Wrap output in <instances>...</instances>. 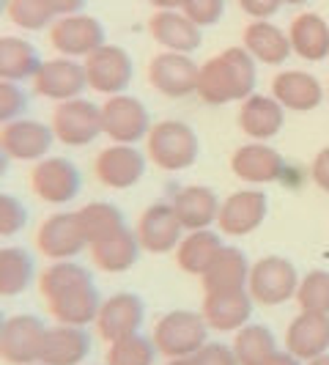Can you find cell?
Segmentation results:
<instances>
[{"label":"cell","mask_w":329,"mask_h":365,"mask_svg":"<svg viewBox=\"0 0 329 365\" xmlns=\"http://www.w3.org/2000/svg\"><path fill=\"white\" fill-rule=\"evenodd\" d=\"M38 292L47 299V311L58 324H93L102 308V297L91 272L72 258L53 261L38 277Z\"/></svg>","instance_id":"obj_1"},{"label":"cell","mask_w":329,"mask_h":365,"mask_svg":"<svg viewBox=\"0 0 329 365\" xmlns=\"http://www.w3.org/2000/svg\"><path fill=\"white\" fill-rule=\"evenodd\" d=\"M258 69L256 58L244 47H228L209 58L198 74V96L206 105H228L244 102L250 93H256Z\"/></svg>","instance_id":"obj_2"},{"label":"cell","mask_w":329,"mask_h":365,"mask_svg":"<svg viewBox=\"0 0 329 365\" xmlns=\"http://www.w3.org/2000/svg\"><path fill=\"white\" fill-rule=\"evenodd\" d=\"M146 154L157 168L176 173V170L195 165L201 154V140L189 124H184L179 118H167L151 127L146 138Z\"/></svg>","instance_id":"obj_3"},{"label":"cell","mask_w":329,"mask_h":365,"mask_svg":"<svg viewBox=\"0 0 329 365\" xmlns=\"http://www.w3.org/2000/svg\"><path fill=\"white\" fill-rule=\"evenodd\" d=\"M151 338H154L157 351L164 360L192 357L209 344V324H206L201 311L176 308V311H167L164 316H160Z\"/></svg>","instance_id":"obj_4"},{"label":"cell","mask_w":329,"mask_h":365,"mask_svg":"<svg viewBox=\"0 0 329 365\" xmlns=\"http://www.w3.org/2000/svg\"><path fill=\"white\" fill-rule=\"evenodd\" d=\"M296 289H299V272L291 258L263 256L256 264H250L247 292L256 305H263V308L286 305L296 297Z\"/></svg>","instance_id":"obj_5"},{"label":"cell","mask_w":329,"mask_h":365,"mask_svg":"<svg viewBox=\"0 0 329 365\" xmlns=\"http://www.w3.org/2000/svg\"><path fill=\"white\" fill-rule=\"evenodd\" d=\"M50 127H53L55 140H61L63 146H91L99 135H105L102 108L83 99V96L69 99V102H58L53 110V118H50Z\"/></svg>","instance_id":"obj_6"},{"label":"cell","mask_w":329,"mask_h":365,"mask_svg":"<svg viewBox=\"0 0 329 365\" xmlns=\"http://www.w3.org/2000/svg\"><path fill=\"white\" fill-rule=\"evenodd\" d=\"M47 324L33 313H14L0 329V360L9 365L41 363V349L47 338Z\"/></svg>","instance_id":"obj_7"},{"label":"cell","mask_w":329,"mask_h":365,"mask_svg":"<svg viewBox=\"0 0 329 365\" xmlns=\"http://www.w3.org/2000/svg\"><path fill=\"white\" fill-rule=\"evenodd\" d=\"M102 127L113 143L135 146L146 140L154 124H151L146 105L137 96L115 93V96H108V102L102 105Z\"/></svg>","instance_id":"obj_8"},{"label":"cell","mask_w":329,"mask_h":365,"mask_svg":"<svg viewBox=\"0 0 329 365\" xmlns=\"http://www.w3.org/2000/svg\"><path fill=\"white\" fill-rule=\"evenodd\" d=\"M31 187L44 203L66 206L72 203L83 190V173L80 168L66 157H44L33 163L31 170Z\"/></svg>","instance_id":"obj_9"},{"label":"cell","mask_w":329,"mask_h":365,"mask_svg":"<svg viewBox=\"0 0 329 365\" xmlns=\"http://www.w3.org/2000/svg\"><path fill=\"white\" fill-rule=\"evenodd\" d=\"M85 77H88V88L105 96L124 93L135 77V63L124 47L118 44H102L96 53H91L85 61Z\"/></svg>","instance_id":"obj_10"},{"label":"cell","mask_w":329,"mask_h":365,"mask_svg":"<svg viewBox=\"0 0 329 365\" xmlns=\"http://www.w3.org/2000/svg\"><path fill=\"white\" fill-rule=\"evenodd\" d=\"M50 44L66 58H88L105 41V25L91 14H63L50 25Z\"/></svg>","instance_id":"obj_11"},{"label":"cell","mask_w":329,"mask_h":365,"mask_svg":"<svg viewBox=\"0 0 329 365\" xmlns=\"http://www.w3.org/2000/svg\"><path fill=\"white\" fill-rule=\"evenodd\" d=\"M148 170V154H143L137 146L127 143H113L102 148L99 157L93 160V173L99 184L110 190H132L137 182H143Z\"/></svg>","instance_id":"obj_12"},{"label":"cell","mask_w":329,"mask_h":365,"mask_svg":"<svg viewBox=\"0 0 329 365\" xmlns=\"http://www.w3.org/2000/svg\"><path fill=\"white\" fill-rule=\"evenodd\" d=\"M88 88V77H85V66L77 58H50L41 61L38 72L33 74V91L50 102H69L83 96Z\"/></svg>","instance_id":"obj_13"},{"label":"cell","mask_w":329,"mask_h":365,"mask_svg":"<svg viewBox=\"0 0 329 365\" xmlns=\"http://www.w3.org/2000/svg\"><path fill=\"white\" fill-rule=\"evenodd\" d=\"M269 215V198L263 190H236L219 203L217 228L228 237H247L263 225Z\"/></svg>","instance_id":"obj_14"},{"label":"cell","mask_w":329,"mask_h":365,"mask_svg":"<svg viewBox=\"0 0 329 365\" xmlns=\"http://www.w3.org/2000/svg\"><path fill=\"white\" fill-rule=\"evenodd\" d=\"M135 237H137L140 247L146 253L164 256V253H173L179 247V242L184 237V225L170 203L157 201L151 203L146 212L137 217Z\"/></svg>","instance_id":"obj_15"},{"label":"cell","mask_w":329,"mask_h":365,"mask_svg":"<svg viewBox=\"0 0 329 365\" xmlns=\"http://www.w3.org/2000/svg\"><path fill=\"white\" fill-rule=\"evenodd\" d=\"M36 247L41 256L53 261H66V258L80 256L88 247V239L83 234V225L77 212H55L38 225Z\"/></svg>","instance_id":"obj_16"},{"label":"cell","mask_w":329,"mask_h":365,"mask_svg":"<svg viewBox=\"0 0 329 365\" xmlns=\"http://www.w3.org/2000/svg\"><path fill=\"white\" fill-rule=\"evenodd\" d=\"M198 74H201V66L184 53L162 50L148 63L151 86L162 96H170V99H184V96L198 91Z\"/></svg>","instance_id":"obj_17"},{"label":"cell","mask_w":329,"mask_h":365,"mask_svg":"<svg viewBox=\"0 0 329 365\" xmlns=\"http://www.w3.org/2000/svg\"><path fill=\"white\" fill-rule=\"evenodd\" d=\"M143 322H146V302L135 292H118L102 299V308H99V316L93 324L99 329V335L108 344H113L118 338L140 332Z\"/></svg>","instance_id":"obj_18"},{"label":"cell","mask_w":329,"mask_h":365,"mask_svg":"<svg viewBox=\"0 0 329 365\" xmlns=\"http://www.w3.org/2000/svg\"><path fill=\"white\" fill-rule=\"evenodd\" d=\"M53 127L41 124L36 118H17L0 129V146L9 154V160L17 163H38L53 148Z\"/></svg>","instance_id":"obj_19"},{"label":"cell","mask_w":329,"mask_h":365,"mask_svg":"<svg viewBox=\"0 0 329 365\" xmlns=\"http://www.w3.org/2000/svg\"><path fill=\"white\" fill-rule=\"evenodd\" d=\"M231 170L244 184L261 187V184L280 182L286 176L288 165H286L283 154L277 148L266 146V143H258V140H250V143L239 146L231 154Z\"/></svg>","instance_id":"obj_20"},{"label":"cell","mask_w":329,"mask_h":365,"mask_svg":"<svg viewBox=\"0 0 329 365\" xmlns=\"http://www.w3.org/2000/svg\"><path fill=\"white\" fill-rule=\"evenodd\" d=\"M239 129L258 143L272 140L274 135L283 132L286 124V108L274 99L272 93H250L241 105H239Z\"/></svg>","instance_id":"obj_21"},{"label":"cell","mask_w":329,"mask_h":365,"mask_svg":"<svg viewBox=\"0 0 329 365\" xmlns=\"http://www.w3.org/2000/svg\"><path fill=\"white\" fill-rule=\"evenodd\" d=\"M253 297L247 289H239V292H212L203 297L201 313L206 319L209 329H217V332H236L244 324H250L253 319Z\"/></svg>","instance_id":"obj_22"},{"label":"cell","mask_w":329,"mask_h":365,"mask_svg":"<svg viewBox=\"0 0 329 365\" xmlns=\"http://www.w3.org/2000/svg\"><path fill=\"white\" fill-rule=\"evenodd\" d=\"M286 349L302 363L329 351V313L299 311L286 327Z\"/></svg>","instance_id":"obj_23"},{"label":"cell","mask_w":329,"mask_h":365,"mask_svg":"<svg viewBox=\"0 0 329 365\" xmlns=\"http://www.w3.org/2000/svg\"><path fill=\"white\" fill-rule=\"evenodd\" d=\"M148 31L154 41L167 50V53H195L201 47L203 34L201 28L192 19L184 14L182 9H167V11H157L148 19Z\"/></svg>","instance_id":"obj_24"},{"label":"cell","mask_w":329,"mask_h":365,"mask_svg":"<svg viewBox=\"0 0 329 365\" xmlns=\"http://www.w3.org/2000/svg\"><path fill=\"white\" fill-rule=\"evenodd\" d=\"M272 96L291 113H310L324 102V86L310 72L286 69V72L274 74Z\"/></svg>","instance_id":"obj_25"},{"label":"cell","mask_w":329,"mask_h":365,"mask_svg":"<svg viewBox=\"0 0 329 365\" xmlns=\"http://www.w3.org/2000/svg\"><path fill=\"white\" fill-rule=\"evenodd\" d=\"M241 47L256 58V63L280 66L291 55V38L288 31L277 28L269 19H253L241 34Z\"/></svg>","instance_id":"obj_26"},{"label":"cell","mask_w":329,"mask_h":365,"mask_svg":"<svg viewBox=\"0 0 329 365\" xmlns=\"http://www.w3.org/2000/svg\"><path fill=\"white\" fill-rule=\"evenodd\" d=\"M219 198L217 192L206 184H189L182 187L176 195H173V212L182 220L184 231H201V228H212L217 222L219 215Z\"/></svg>","instance_id":"obj_27"},{"label":"cell","mask_w":329,"mask_h":365,"mask_svg":"<svg viewBox=\"0 0 329 365\" xmlns=\"http://www.w3.org/2000/svg\"><path fill=\"white\" fill-rule=\"evenodd\" d=\"M247 277H250V261L244 256V250L222 245L214 261L201 274V283L206 294L239 292V289H247Z\"/></svg>","instance_id":"obj_28"},{"label":"cell","mask_w":329,"mask_h":365,"mask_svg":"<svg viewBox=\"0 0 329 365\" xmlns=\"http://www.w3.org/2000/svg\"><path fill=\"white\" fill-rule=\"evenodd\" d=\"M91 354V335L85 327L74 324H55L47 329L41 363L44 365H80Z\"/></svg>","instance_id":"obj_29"},{"label":"cell","mask_w":329,"mask_h":365,"mask_svg":"<svg viewBox=\"0 0 329 365\" xmlns=\"http://www.w3.org/2000/svg\"><path fill=\"white\" fill-rule=\"evenodd\" d=\"M288 38H291V53H296L302 61L318 63L329 58V25L324 17L305 11L296 14L288 25Z\"/></svg>","instance_id":"obj_30"},{"label":"cell","mask_w":329,"mask_h":365,"mask_svg":"<svg viewBox=\"0 0 329 365\" xmlns=\"http://www.w3.org/2000/svg\"><path fill=\"white\" fill-rule=\"evenodd\" d=\"M88 250H91L93 264L102 272H113V274L132 269L137 264L140 253H143V247H140V242L135 237V231H129V228H121L113 237L93 242V245H88Z\"/></svg>","instance_id":"obj_31"},{"label":"cell","mask_w":329,"mask_h":365,"mask_svg":"<svg viewBox=\"0 0 329 365\" xmlns=\"http://www.w3.org/2000/svg\"><path fill=\"white\" fill-rule=\"evenodd\" d=\"M219 247H222V237L217 231L201 228V231H189L187 237H182L179 247L173 253H176V264H179L182 272L201 277L206 272V267L219 253Z\"/></svg>","instance_id":"obj_32"},{"label":"cell","mask_w":329,"mask_h":365,"mask_svg":"<svg viewBox=\"0 0 329 365\" xmlns=\"http://www.w3.org/2000/svg\"><path fill=\"white\" fill-rule=\"evenodd\" d=\"M41 66L38 50L22 36H0V80H33Z\"/></svg>","instance_id":"obj_33"},{"label":"cell","mask_w":329,"mask_h":365,"mask_svg":"<svg viewBox=\"0 0 329 365\" xmlns=\"http://www.w3.org/2000/svg\"><path fill=\"white\" fill-rule=\"evenodd\" d=\"M36 261L25 247H0V297H19L33 286Z\"/></svg>","instance_id":"obj_34"},{"label":"cell","mask_w":329,"mask_h":365,"mask_svg":"<svg viewBox=\"0 0 329 365\" xmlns=\"http://www.w3.org/2000/svg\"><path fill=\"white\" fill-rule=\"evenodd\" d=\"M231 349L236 354L239 365H263L277 351V338L266 324L250 322L241 329H236Z\"/></svg>","instance_id":"obj_35"},{"label":"cell","mask_w":329,"mask_h":365,"mask_svg":"<svg viewBox=\"0 0 329 365\" xmlns=\"http://www.w3.org/2000/svg\"><path fill=\"white\" fill-rule=\"evenodd\" d=\"M77 217H80V225H83V234L88 239V245L99 242V239H108V237H113V234H118L121 228H127L121 209L110 201L85 203V206L77 212Z\"/></svg>","instance_id":"obj_36"},{"label":"cell","mask_w":329,"mask_h":365,"mask_svg":"<svg viewBox=\"0 0 329 365\" xmlns=\"http://www.w3.org/2000/svg\"><path fill=\"white\" fill-rule=\"evenodd\" d=\"M157 344L143 332L113 341L108 349V365H154L157 363Z\"/></svg>","instance_id":"obj_37"},{"label":"cell","mask_w":329,"mask_h":365,"mask_svg":"<svg viewBox=\"0 0 329 365\" xmlns=\"http://www.w3.org/2000/svg\"><path fill=\"white\" fill-rule=\"evenodd\" d=\"M6 14L22 31H44L58 17L50 0H9Z\"/></svg>","instance_id":"obj_38"},{"label":"cell","mask_w":329,"mask_h":365,"mask_svg":"<svg viewBox=\"0 0 329 365\" xmlns=\"http://www.w3.org/2000/svg\"><path fill=\"white\" fill-rule=\"evenodd\" d=\"M302 311L329 313V269H310L299 277L296 297Z\"/></svg>","instance_id":"obj_39"},{"label":"cell","mask_w":329,"mask_h":365,"mask_svg":"<svg viewBox=\"0 0 329 365\" xmlns=\"http://www.w3.org/2000/svg\"><path fill=\"white\" fill-rule=\"evenodd\" d=\"M28 108V93L22 91L19 83L0 80V124H11Z\"/></svg>","instance_id":"obj_40"},{"label":"cell","mask_w":329,"mask_h":365,"mask_svg":"<svg viewBox=\"0 0 329 365\" xmlns=\"http://www.w3.org/2000/svg\"><path fill=\"white\" fill-rule=\"evenodd\" d=\"M25 225H28V209H25V203L19 201V198H14V195L0 192V237H14Z\"/></svg>","instance_id":"obj_41"},{"label":"cell","mask_w":329,"mask_h":365,"mask_svg":"<svg viewBox=\"0 0 329 365\" xmlns=\"http://www.w3.org/2000/svg\"><path fill=\"white\" fill-rule=\"evenodd\" d=\"M182 11L192 19L198 28L217 25L225 14V0H184Z\"/></svg>","instance_id":"obj_42"},{"label":"cell","mask_w":329,"mask_h":365,"mask_svg":"<svg viewBox=\"0 0 329 365\" xmlns=\"http://www.w3.org/2000/svg\"><path fill=\"white\" fill-rule=\"evenodd\" d=\"M192 363L195 365H239L234 349L228 344H219V341H209L206 346L192 354Z\"/></svg>","instance_id":"obj_43"},{"label":"cell","mask_w":329,"mask_h":365,"mask_svg":"<svg viewBox=\"0 0 329 365\" xmlns=\"http://www.w3.org/2000/svg\"><path fill=\"white\" fill-rule=\"evenodd\" d=\"M310 179L318 190L329 192V146H324L310 163Z\"/></svg>","instance_id":"obj_44"},{"label":"cell","mask_w":329,"mask_h":365,"mask_svg":"<svg viewBox=\"0 0 329 365\" xmlns=\"http://www.w3.org/2000/svg\"><path fill=\"white\" fill-rule=\"evenodd\" d=\"M241 11L250 14L253 19H269L277 14V9L283 6V0H239Z\"/></svg>","instance_id":"obj_45"},{"label":"cell","mask_w":329,"mask_h":365,"mask_svg":"<svg viewBox=\"0 0 329 365\" xmlns=\"http://www.w3.org/2000/svg\"><path fill=\"white\" fill-rule=\"evenodd\" d=\"M50 6L55 9L58 17H63V14H77L85 6V0H50Z\"/></svg>","instance_id":"obj_46"},{"label":"cell","mask_w":329,"mask_h":365,"mask_svg":"<svg viewBox=\"0 0 329 365\" xmlns=\"http://www.w3.org/2000/svg\"><path fill=\"white\" fill-rule=\"evenodd\" d=\"M263 365H305V363H302L299 357H293L288 349H277V351H274L272 357H269Z\"/></svg>","instance_id":"obj_47"},{"label":"cell","mask_w":329,"mask_h":365,"mask_svg":"<svg viewBox=\"0 0 329 365\" xmlns=\"http://www.w3.org/2000/svg\"><path fill=\"white\" fill-rule=\"evenodd\" d=\"M151 6H157V11H167V9H182L184 0H148Z\"/></svg>","instance_id":"obj_48"},{"label":"cell","mask_w":329,"mask_h":365,"mask_svg":"<svg viewBox=\"0 0 329 365\" xmlns=\"http://www.w3.org/2000/svg\"><path fill=\"white\" fill-rule=\"evenodd\" d=\"M9 163H11V160H9V154H6V151H3V146H0V179L9 173Z\"/></svg>","instance_id":"obj_49"},{"label":"cell","mask_w":329,"mask_h":365,"mask_svg":"<svg viewBox=\"0 0 329 365\" xmlns=\"http://www.w3.org/2000/svg\"><path fill=\"white\" fill-rule=\"evenodd\" d=\"M305 365H329V351H327V354H318V357H313V360H308Z\"/></svg>","instance_id":"obj_50"},{"label":"cell","mask_w":329,"mask_h":365,"mask_svg":"<svg viewBox=\"0 0 329 365\" xmlns=\"http://www.w3.org/2000/svg\"><path fill=\"white\" fill-rule=\"evenodd\" d=\"M164 365H195V363H192V357H176V360H167Z\"/></svg>","instance_id":"obj_51"},{"label":"cell","mask_w":329,"mask_h":365,"mask_svg":"<svg viewBox=\"0 0 329 365\" xmlns=\"http://www.w3.org/2000/svg\"><path fill=\"white\" fill-rule=\"evenodd\" d=\"M283 3H286V6H305L308 0H283Z\"/></svg>","instance_id":"obj_52"},{"label":"cell","mask_w":329,"mask_h":365,"mask_svg":"<svg viewBox=\"0 0 329 365\" xmlns=\"http://www.w3.org/2000/svg\"><path fill=\"white\" fill-rule=\"evenodd\" d=\"M6 6H9V0H0V14L6 11Z\"/></svg>","instance_id":"obj_53"},{"label":"cell","mask_w":329,"mask_h":365,"mask_svg":"<svg viewBox=\"0 0 329 365\" xmlns=\"http://www.w3.org/2000/svg\"><path fill=\"white\" fill-rule=\"evenodd\" d=\"M3 322H6V316H3V313H0V329H3Z\"/></svg>","instance_id":"obj_54"},{"label":"cell","mask_w":329,"mask_h":365,"mask_svg":"<svg viewBox=\"0 0 329 365\" xmlns=\"http://www.w3.org/2000/svg\"><path fill=\"white\" fill-rule=\"evenodd\" d=\"M36 365H44V363H36Z\"/></svg>","instance_id":"obj_55"},{"label":"cell","mask_w":329,"mask_h":365,"mask_svg":"<svg viewBox=\"0 0 329 365\" xmlns=\"http://www.w3.org/2000/svg\"><path fill=\"white\" fill-rule=\"evenodd\" d=\"M105 365H108V363H105Z\"/></svg>","instance_id":"obj_56"}]
</instances>
